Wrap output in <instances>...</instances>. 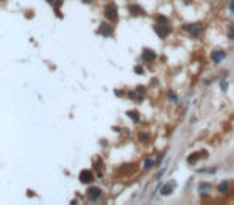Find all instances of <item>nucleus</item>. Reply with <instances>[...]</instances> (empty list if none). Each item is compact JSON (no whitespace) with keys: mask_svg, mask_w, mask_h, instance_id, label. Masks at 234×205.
<instances>
[{"mask_svg":"<svg viewBox=\"0 0 234 205\" xmlns=\"http://www.w3.org/2000/svg\"><path fill=\"white\" fill-rule=\"evenodd\" d=\"M154 31H155V34H157L159 37H167L170 34V24H169V19L165 18V16H162V15H159L157 18H155V24H154Z\"/></svg>","mask_w":234,"mask_h":205,"instance_id":"f257e3e1","label":"nucleus"},{"mask_svg":"<svg viewBox=\"0 0 234 205\" xmlns=\"http://www.w3.org/2000/svg\"><path fill=\"white\" fill-rule=\"evenodd\" d=\"M185 31L189 32L191 35L197 37V35H200V34L204 32V24H202V22H196V24H186L185 26Z\"/></svg>","mask_w":234,"mask_h":205,"instance_id":"f03ea898","label":"nucleus"},{"mask_svg":"<svg viewBox=\"0 0 234 205\" xmlns=\"http://www.w3.org/2000/svg\"><path fill=\"white\" fill-rule=\"evenodd\" d=\"M104 16L109 21H117V7L115 3H108L104 7Z\"/></svg>","mask_w":234,"mask_h":205,"instance_id":"7ed1b4c3","label":"nucleus"},{"mask_svg":"<svg viewBox=\"0 0 234 205\" xmlns=\"http://www.w3.org/2000/svg\"><path fill=\"white\" fill-rule=\"evenodd\" d=\"M79 180L82 181L83 184H90L92 181L95 180V176H93V173L90 172V170H82L80 175H79Z\"/></svg>","mask_w":234,"mask_h":205,"instance_id":"20e7f679","label":"nucleus"},{"mask_svg":"<svg viewBox=\"0 0 234 205\" xmlns=\"http://www.w3.org/2000/svg\"><path fill=\"white\" fill-rule=\"evenodd\" d=\"M98 32L101 34L103 37H111L112 35V26H109L108 22H101V26H99V29H98Z\"/></svg>","mask_w":234,"mask_h":205,"instance_id":"39448f33","label":"nucleus"},{"mask_svg":"<svg viewBox=\"0 0 234 205\" xmlns=\"http://www.w3.org/2000/svg\"><path fill=\"white\" fill-rule=\"evenodd\" d=\"M87 197L90 199V200H98V199L101 197V189H99V187H88Z\"/></svg>","mask_w":234,"mask_h":205,"instance_id":"423d86ee","label":"nucleus"},{"mask_svg":"<svg viewBox=\"0 0 234 205\" xmlns=\"http://www.w3.org/2000/svg\"><path fill=\"white\" fill-rule=\"evenodd\" d=\"M225 58H226V53H225L223 50H216V51H213V53H212V61H213L215 64L221 62Z\"/></svg>","mask_w":234,"mask_h":205,"instance_id":"0eeeda50","label":"nucleus"},{"mask_svg":"<svg viewBox=\"0 0 234 205\" xmlns=\"http://www.w3.org/2000/svg\"><path fill=\"white\" fill-rule=\"evenodd\" d=\"M141 58H143V61H146V62H151V61H154L155 59V53L152 50H144L143 51V55H141Z\"/></svg>","mask_w":234,"mask_h":205,"instance_id":"6e6552de","label":"nucleus"},{"mask_svg":"<svg viewBox=\"0 0 234 205\" xmlns=\"http://www.w3.org/2000/svg\"><path fill=\"white\" fill-rule=\"evenodd\" d=\"M129 11H130L132 15H135V16L144 15V10H143L141 7H138V5H129Z\"/></svg>","mask_w":234,"mask_h":205,"instance_id":"1a4fd4ad","label":"nucleus"},{"mask_svg":"<svg viewBox=\"0 0 234 205\" xmlns=\"http://www.w3.org/2000/svg\"><path fill=\"white\" fill-rule=\"evenodd\" d=\"M204 156H207V152H204V151H202V152H196L194 156H189V157H188V162H189V163H194V162H197L199 159L204 157Z\"/></svg>","mask_w":234,"mask_h":205,"instance_id":"9d476101","label":"nucleus"},{"mask_svg":"<svg viewBox=\"0 0 234 205\" xmlns=\"http://www.w3.org/2000/svg\"><path fill=\"white\" fill-rule=\"evenodd\" d=\"M228 187H229V183H228V181H225V183H221V184L218 186V191H220V192H226Z\"/></svg>","mask_w":234,"mask_h":205,"instance_id":"9b49d317","label":"nucleus"},{"mask_svg":"<svg viewBox=\"0 0 234 205\" xmlns=\"http://www.w3.org/2000/svg\"><path fill=\"white\" fill-rule=\"evenodd\" d=\"M129 116H130V119H132L133 122H138V120H140V117H138V112H136V111H130Z\"/></svg>","mask_w":234,"mask_h":205,"instance_id":"f8f14e48","label":"nucleus"},{"mask_svg":"<svg viewBox=\"0 0 234 205\" xmlns=\"http://www.w3.org/2000/svg\"><path fill=\"white\" fill-rule=\"evenodd\" d=\"M162 194H164V196L172 194V186H164V187H162Z\"/></svg>","mask_w":234,"mask_h":205,"instance_id":"ddd939ff","label":"nucleus"},{"mask_svg":"<svg viewBox=\"0 0 234 205\" xmlns=\"http://www.w3.org/2000/svg\"><path fill=\"white\" fill-rule=\"evenodd\" d=\"M228 35H229L231 40H234V26H229V32H228Z\"/></svg>","mask_w":234,"mask_h":205,"instance_id":"4468645a","label":"nucleus"},{"mask_svg":"<svg viewBox=\"0 0 234 205\" xmlns=\"http://www.w3.org/2000/svg\"><path fill=\"white\" fill-rule=\"evenodd\" d=\"M152 165H154V160H146V162H144V168H151L152 167Z\"/></svg>","mask_w":234,"mask_h":205,"instance_id":"2eb2a0df","label":"nucleus"},{"mask_svg":"<svg viewBox=\"0 0 234 205\" xmlns=\"http://www.w3.org/2000/svg\"><path fill=\"white\" fill-rule=\"evenodd\" d=\"M135 72H136V74H143V67L136 66V67H135Z\"/></svg>","mask_w":234,"mask_h":205,"instance_id":"dca6fc26","label":"nucleus"},{"mask_svg":"<svg viewBox=\"0 0 234 205\" xmlns=\"http://www.w3.org/2000/svg\"><path fill=\"white\" fill-rule=\"evenodd\" d=\"M229 10H231L232 13H234V0H232V2H231V5H229Z\"/></svg>","mask_w":234,"mask_h":205,"instance_id":"f3484780","label":"nucleus"},{"mask_svg":"<svg viewBox=\"0 0 234 205\" xmlns=\"http://www.w3.org/2000/svg\"><path fill=\"white\" fill-rule=\"evenodd\" d=\"M47 2H48V3H55V0H47Z\"/></svg>","mask_w":234,"mask_h":205,"instance_id":"a211bd4d","label":"nucleus"}]
</instances>
